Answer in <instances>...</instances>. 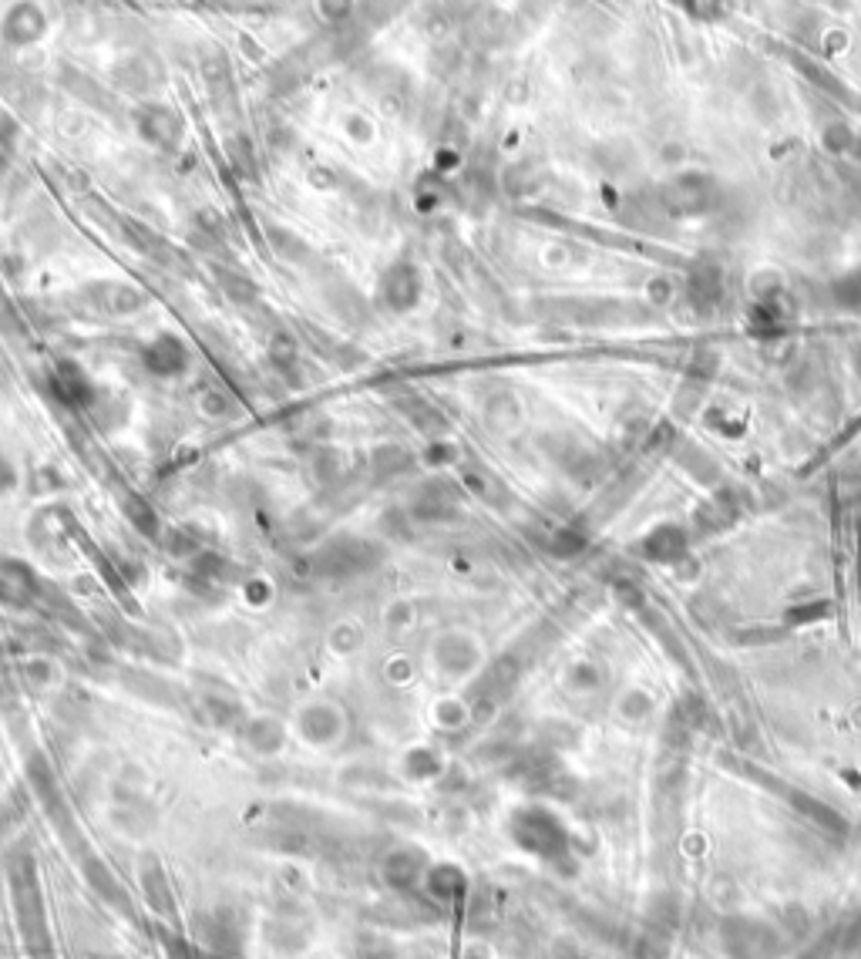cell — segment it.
Here are the masks:
<instances>
[{
	"mask_svg": "<svg viewBox=\"0 0 861 959\" xmlns=\"http://www.w3.org/2000/svg\"><path fill=\"white\" fill-rule=\"evenodd\" d=\"M54 394L64 401V404H88L95 398V387L85 377V371L74 364H61L58 374H54Z\"/></svg>",
	"mask_w": 861,
	"mask_h": 959,
	"instance_id": "3957f363",
	"label": "cell"
},
{
	"mask_svg": "<svg viewBox=\"0 0 861 959\" xmlns=\"http://www.w3.org/2000/svg\"><path fill=\"white\" fill-rule=\"evenodd\" d=\"M185 361H189V357H185V347H182L175 337H159L152 347H148V354H145L148 371L159 374V377L179 374L182 367H185Z\"/></svg>",
	"mask_w": 861,
	"mask_h": 959,
	"instance_id": "7a4b0ae2",
	"label": "cell"
},
{
	"mask_svg": "<svg viewBox=\"0 0 861 959\" xmlns=\"http://www.w3.org/2000/svg\"><path fill=\"white\" fill-rule=\"evenodd\" d=\"M451 509H455V495H451V488L444 482H424L418 488V495H414V515L424 522L441 519V515Z\"/></svg>",
	"mask_w": 861,
	"mask_h": 959,
	"instance_id": "277c9868",
	"label": "cell"
},
{
	"mask_svg": "<svg viewBox=\"0 0 861 959\" xmlns=\"http://www.w3.org/2000/svg\"><path fill=\"white\" fill-rule=\"evenodd\" d=\"M317 569L327 576H354L377 562V549L364 539H337L317 552Z\"/></svg>",
	"mask_w": 861,
	"mask_h": 959,
	"instance_id": "6da1fadb",
	"label": "cell"
},
{
	"mask_svg": "<svg viewBox=\"0 0 861 959\" xmlns=\"http://www.w3.org/2000/svg\"><path fill=\"white\" fill-rule=\"evenodd\" d=\"M125 515H128V519H132L142 532H152V536H155V532H159V519H155V515L145 509V502H142V499H128Z\"/></svg>",
	"mask_w": 861,
	"mask_h": 959,
	"instance_id": "8992f818",
	"label": "cell"
},
{
	"mask_svg": "<svg viewBox=\"0 0 861 959\" xmlns=\"http://www.w3.org/2000/svg\"><path fill=\"white\" fill-rule=\"evenodd\" d=\"M387 290H394V293H387V300H391L397 310H407L414 300H418L421 280L414 270H394L391 276H387Z\"/></svg>",
	"mask_w": 861,
	"mask_h": 959,
	"instance_id": "5b68a950",
	"label": "cell"
},
{
	"mask_svg": "<svg viewBox=\"0 0 861 959\" xmlns=\"http://www.w3.org/2000/svg\"><path fill=\"white\" fill-rule=\"evenodd\" d=\"M14 485H17V468L4 455H0V495L11 492Z\"/></svg>",
	"mask_w": 861,
	"mask_h": 959,
	"instance_id": "52a82bcc",
	"label": "cell"
}]
</instances>
